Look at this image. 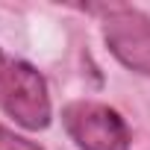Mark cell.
Listing matches in <instances>:
<instances>
[{
    "instance_id": "6da1fadb",
    "label": "cell",
    "mask_w": 150,
    "mask_h": 150,
    "mask_svg": "<svg viewBox=\"0 0 150 150\" xmlns=\"http://www.w3.org/2000/svg\"><path fill=\"white\" fill-rule=\"evenodd\" d=\"M62 127L80 150H129L127 121L106 103L74 100L62 109Z\"/></svg>"
},
{
    "instance_id": "7a4b0ae2",
    "label": "cell",
    "mask_w": 150,
    "mask_h": 150,
    "mask_svg": "<svg viewBox=\"0 0 150 150\" xmlns=\"http://www.w3.org/2000/svg\"><path fill=\"white\" fill-rule=\"evenodd\" d=\"M100 12H106L103 41L109 53L129 71L150 77V15L124 3L100 6Z\"/></svg>"
},
{
    "instance_id": "3957f363",
    "label": "cell",
    "mask_w": 150,
    "mask_h": 150,
    "mask_svg": "<svg viewBox=\"0 0 150 150\" xmlns=\"http://www.w3.org/2000/svg\"><path fill=\"white\" fill-rule=\"evenodd\" d=\"M0 106L24 129H44L50 124V115H53L50 94H47V80L30 62H18V59L9 62Z\"/></svg>"
},
{
    "instance_id": "277c9868",
    "label": "cell",
    "mask_w": 150,
    "mask_h": 150,
    "mask_svg": "<svg viewBox=\"0 0 150 150\" xmlns=\"http://www.w3.org/2000/svg\"><path fill=\"white\" fill-rule=\"evenodd\" d=\"M0 150H44V147H38L35 141H30L24 135H15L6 127H0Z\"/></svg>"
},
{
    "instance_id": "5b68a950",
    "label": "cell",
    "mask_w": 150,
    "mask_h": 150,
    "mask_svg": "<svg viewBox=\"0 0 150 150\" xmlns=\"http://www.w3.org/2000/svg\"><path fill=\"white\" fill-rule=\"evenodd\" d=\"M6 74H9V59L0 53V97H3V86H6Z\"/></svg>"
}]
</instances>
